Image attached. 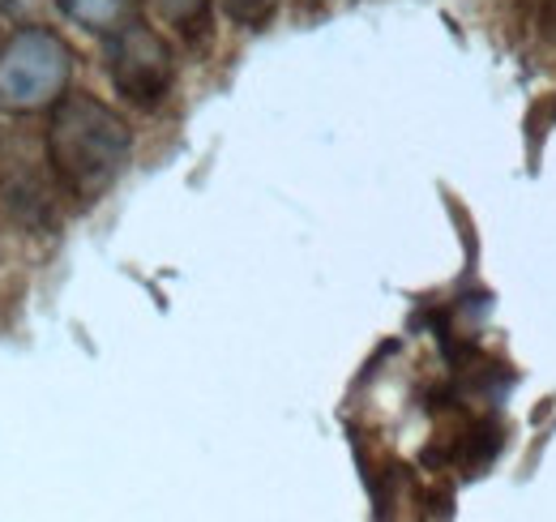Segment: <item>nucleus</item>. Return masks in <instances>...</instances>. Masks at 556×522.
<instances>
[{"mask_svg": "<svg viewBox=\"0 0 556 522\" xmlns=\"http://www.w3.org/2000/svg\"><path fill=\"white\" fill-rule=\"evenodd\" d=\"M48 150L56 163V176L77 197H94L108 189L129 154V133L125 125L94 99H70L52 116Z\"/></svg>", "mask_w": 556, "mask_h": 522, "instance_id": "obj_1", "label": "nucleus"}, {"mask_svg": "<svg viewBox=\"0 0 556 522\" xmlns=\"http://www.w3.org/2000/svg\"><path fill=\"white\" fill-rule=\"evenodd\" d=\"M112 82L134 99V103H159L167 82H172V52L163 48L159 35L129 26L112 44Z\"/></svg>", "mask_w": 556, "mask_h": 522, "instance_id": "obj_2", "label": "nucleus"}]
</instances>
